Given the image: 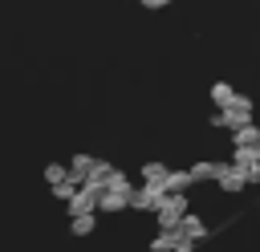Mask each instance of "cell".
Segmentation results:
<instances>
[{
    "label": "cell",
    "mask_w": 260,
    "mask_h": 252,
    "mask_svg": "<svg viewBox=\"0 0 260 252\" xmlns=\"http://www.w3.org/2000/svg\"><path fill=\"white\" fill-rule=\"evenodd\" d=\"M248 122H256V106H252V98H244V93H236V102L232 106H223V110H215L211 114V126L215 130H240V126H248Z\"/></svg>",
    "instance_id": "6da1fadb"
},
{
    "label": "cell",
    "mask_w": 260,
    "mask_h": 252,
    "mask_svg": "<svg viewBox=\"0 0 260 252\" xmlns=\"http://www.w3.org/2000/svg\"><path fill=\"white\" fill-rule=\"evenodd\" d=\"M154 211H158L162 224H179L187 215V191H162V199H158Z\"/></svg>",
    "instance_id": "7a4b0ae2"
},
{
    "label": "cell",
    "mask_w": 260,
    "mask_h": 252,
    "mask_svg": "<svg viewBox=\"0 0 260 252\" xmlns=\"http://www.w3.org/2000/svg\"><path fill=\"white\" fill-rule=\"evenodd\" d=\"M215 187H219L223 195H240V191H248V179H244V171H240L236 163H219V171H215Z\"/></svg>",
    "instance_id": "3957f363"
},
{
    "label": "cell",
    "mask_w": 260,
    "mask_h": 252,
    "mask_svg": "<svg viewBox=\"0 0 260 252\" xmlns=\"http://www.w3.org/2000/svg\"><path fill=\"white\" fill-rule=\"evenodd\" d=\"M179 228H183V240H187L191 248H195L199 240H207V224H203L199 215H191V211H187V215L179 219Z\"/></svg>",
    "instance_id": "277c9868"
},
{
    "label": "cell",
    "mask_w": 260,
    "mask_h": 252,
    "mask_svg": "<svg viewBox=\"0 0 260 252\" xmlns=\"http://www.w3.org/2000/svg\"><path fill=\"white\" fill-rule=\"evenodd\" d=\"M232 102H236V85H232V81H223V77H219V81H211V106H215V110H223V106H232Z\"/></svg>",
    "instance_id": "5b68a950"
},
{
    "label": "cell",
    "mask_w": 260,
    "mask_h": 252,
    "mask_svg": "<svg viewBox=\"0 0 260 252\" xmlns=\"http://www.w3.org/2000/svg\"><path fill=\"white\" fill-rule=\"evenodd\" d=\"M187 171L195 175V183H215V171H219V163H215V159H199V163H191Z\"/></svg>",
    "instance_id": "8992f818"
},
{
    "label": "cell",
    "mask_w": 260,
    "mask_h": 252,
    "mask_svg": "<svg viewBox=\"0 0 260 252\" xmlns=\"http://www.w3.org/2000/svg\"><path fill=\"white\" fill-rule=\"evenodd\" d=\"M232 146H260V126H256V122H248V126L232 130Z\"/></svg>",
    "instance_id": "52a82bcc"
},
{
    "label": "cell",
    "mask_w": 260,
    "mask_h": 252,
    "mask_svg": "<svg viewBox=\"0 0 260 252\" xmlns=\"http://www.w3.org/2000/svg\"><path fill=\"white\" fill-rule=\"evenodd\" d=\"M191 183H195L191 171H171V175H167V191H187Z\"/></svg>",
    "instance_id": "ba28073f"
},
{
    "label": "cell",
    "mask_w": 260,
    "mask_h": 252,
    "mask_svg": "<svg viewBox=\"0 0 260 252\" xmlns=\"http://www.w3.org/2000/svg\"><path fill=\"white\" fill-rule=\"evenodd\" d=\"M142 4H146V8H167L171 0H142Z\"/></svg>",
    "instance_id": "9c48e42d"
},
{
    "label": "cell",
    "mask_w": 260,
    "mask_h": 252,
    "mask_svg": "<svg viewBox=\"0 0 260 252\" xmlns=\"http://www.w3.org/2000/svg\"><path fill=\"white\" fill-rule=\"evenodd\" d=\"M175 252H191V244H183V248H175Z\"/></svg>",
    "instance_id": "30bf717a"
}]
</instances>
